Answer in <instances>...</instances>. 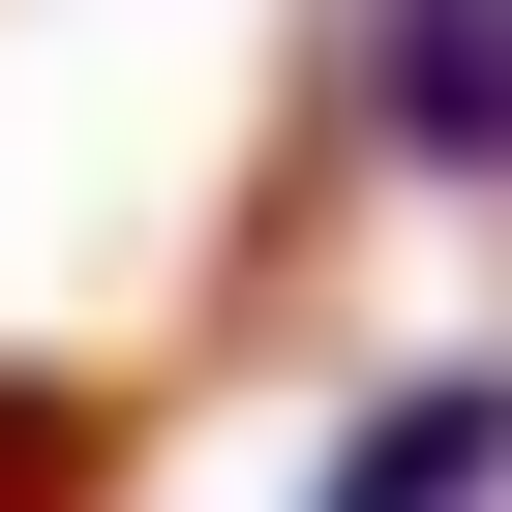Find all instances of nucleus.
I'll list each match as a JSON object with an SVG mask.
<instances>
[{"label": "nucleus", "instance_id": "nucleus-1", "mask_svg": "<svg viewBox=\"0 0 512 512\" xmlns=\"http://www.w3.org/2000/svg\"><path fill=\"white\" fill-rule=\"evenodd\" d=\"M332 121L392 181H512V0H332Z\"/></svg>", "mask_w": 512, "mask_h": 512}, {"label": "nucleus", "instance_id": "nucleus-2", "mask_svg": "<svg viewBox=\"0 0 512 512\" xmlns=\"http://www.w3.org/2000/svg\"><path fill=\"white\" fill-rule=\"evenodd\" d=\"M302 512H512V362H422V392H362Z\"/></svg>", "mask_w": 512, "mask_h": 512}, {"label": "nucleus", "instance_id": "nucleus-3", "mask_svg": "<svg viewBox=\"0 0 512 512\" xmlns=\"http://www.w3.org/2000/svg\"><path fill=\"white\" fill-rule=\"evenodd\" d=\"M0 512H121V392H61V362H0Z\"/></svg>", "mask_w": 512, "mask_h": 512}]
</instances>
